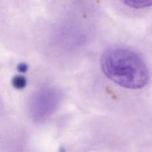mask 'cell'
<instances>
[{"label":"cell","mask_w":152,"mask_h":152,"mask_svg":"<svg viewBox=\"0 0 152 152\" xmlns=\"http://www.w3.org/2000/svg\"><path fill=\"white\" fill-rule=\"evenodd\" d=\"M59 152H65V149L63 147H61L59 148Z\"/></svg>","instance_id":"obj_6"},{"label":"cell","mask_w":152,"mask_h":152,"mask_svg":"<svg viewBox=\"0 0 152 152\" xmlns=\"http://www.w3.org/2000/svg\"><path fill=\"white\" fill-rule=\"evenodd\" d=\"M51 88L43 89L35 94L32 100V113L35 117L43 118L50 115L58 103V95Z\"/></svg>","instance_id":"obj_2"},{"label":"cell","mask_w":152,"mask_h":152,"mask_svg":"<svg viewBox=\"0 0 152 152\" xmlns=\"http://www.w3.org/2000/svg\"><path fill=\"white\" fill-rule=\"evenodd\" d=\"M127 6L135 9L144 8L152 6V0H122Z\"/></svg>","instance_id":"obj_3"},{"label":"cell","mask_w":152,"mask_h":152,"mask_svg":"<svg viewBox=\"0 0 152 152\" xmlns=\"http://www.w3.org/2000/svg\"><path fill=\"white\" fill-rule=\"evenodd\" d=\"M101 67L107 77L126 88H141L149 81V71L145 62L138 54L128 49H107L102 55Z\"/></svg>","instance_id":"obj_1"},{"label":"cell","mask_w":152,"mask_h":152,"mask_svg":"<svg viewBox=\"0 0 152 152\" xmlns=\"http://www.w3.org/2000/svg\"><path fill=\"white\" fill-rule=\"evenodd\" d=\"M17 71L21 73H24L27 71L28 66L27 65L24 63H20L18 65L17 67Z\"/></svg>","instance_id":"obj_5"},{"label":"cell","mask_w":152,"mask_h":152,"mask_svg":"<svg viewBox=\"0 0 152 152\" xmlns=\"http://www.w3.org/2000/svg\"><path fill=\"white\" fill-rule=\"evenodd\" d=\"M11 84L16 89H23L27 84V80L22 75H15L11 80Z\"/></svg>","instance_id":"obj_4"}]
</instances>
